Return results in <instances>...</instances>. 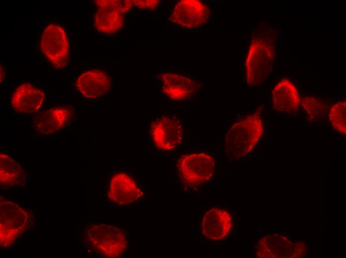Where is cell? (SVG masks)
Wrapping results in <instances>:
<instances>
[{"label":"cell","mask_w":346,"mask_h":258,"mask_svg":"<svg viewBox=\"0 0 346 258\" xmlns=\"http://www.w3.org/2000/svg\"><path fill=\"white\" fill-rule=\"evenodd\" d=\"M264 132L260 109L239 118L224 137V152L231 159L242 158L252 151Z\"/></svg>","instance_id":"obj_1"},{"label":"cell","mask_w":346,"mask_h":258,"mask_svg":"<svg viewBox=\"0 0 346 258\" xmlns=\"http://www.w3.org/2000/svg\"><path fill=\"white\" fill-rule=\"evenodd\" d=\"M177 175L187 189H199L209 182L216 170V159L211 153L202 151L182 155L176 164Z\"/></svg>","instance_id":"obj_2"},{"label":"cell","mask_w":346,"mask_h":258,"mask_svg":"<svg viewBox=\"0 0 346 258\" xmlns=\"http://www.w3.org/2000/svg\"><path fill=\"white\" fill-rule=\"evenodd\" d=\"M275 53L272 40L260 35L253 37L245 64L246 81L248 86L260 85L266 80L272 68Z\"/></svg>","instance_id":"obj_3"},{"label":"cell","mask_w":346,"mask_h":258,"mask_svg":"<svg viewBox=\"0 0 346 258\" xmlns=\"http://www.w3.org/2000/svg\"><path fill=\"white\" fill-rule=\"evenodd\" d=\"M86 237L96 252L106 258L119 257L127 248L126 234L118 227L96 224L88 229Z\"/></svg>","instance_id":"obj_4"},{"label":"cell","mask_w":346,"mask_h":258,"mask_svg":"<svg viewBox=\"0 0 346 258\" xmlns=\"http://www.w3.org/2000/svg\"><path fill=\"white\" fill-rule=\"evenodd\" d=\"M97 6L94 15V25L99 32L113 34L122 27L124 14L133 6L131 0H95Z\"/></svg>","instance_id":"obj_5"},{"label":"cell","mask_w":346,"mask_h":258,"mask_svg":"<svg viewBox=\"0 0 346 258\" xmlns=\"http://www.w3.org/2000/svg\"><path fill=\"white\" fill-rule=\"evenodd\" d=\"M41 51L47 60L57 68L65 67L69 59V43L65 29L55 24L44 29L40 40Z\"/></svg>","instance_id":"obj_6"},{"label":"cell","mask_w":346,"mask_h":258,"mask_svg":"<svg viewBox=\"0 0 346 258\" xmlns=\"http://www.w3.org/2000/svg\"><path fill=\"white\" fill-rule=\"evenodd\" d=\"M233 217L230 211L219 206H210L201 217L200 231L203 238L212 242L226 239L233 228Z\"/></svg>","instance_id":"obj_7"},{"label":"cell","mask_w":346,"mask_h":258,"mask_svg":"<svg viewBox=\"0 0 346 258\" xmlns=\"http://www.w3.org/2000/svg\"><path fill=\"white\" fill-rule=\"evenodd\" d=\"M28 213L16 204L0 200V245L8 247L23 232L28 224Z\"/></svg>","instance_id":"obj_8"},{"label":"cell","mask_w":346,"mask_h":258,"mask_svg":"<svg viewBox=\"0 0 346 258\" xmlns=\"http://www.w3.org/2000/svg\"><path fill=\"white\" fill-rule=\"evenodd\" d=\"M183 127L176 117L164 116L154 122L151 128V135L155 146L159 150H175L182 142Z\"/></svg>","instance_id":"obj_9"},{"label":"cell","mask_w":346,"mask_h":258,"mask_svg":"<svg viewBox=\"0 0 346 258\" xmlns=\"http://www.w3.org/2000/svg\"><path fill=\"white\" fill-rule=\"evenodd\" d=\"M210 11L199 0H181L175 5L170 17L173 23L185 28H196L206 24Z\"/></svg>","instance_id":"obj_10"},{"label":"cell","mask_w":346,"mask_h":258,"mask_svg":"<svg viewBox=\"0 0 346 258\" xmlns=\"http://www.w3.org/2000/svg\"><path fill=\"white\" fill-rule=\"evenodd\" d=\"M76 116V110L72 107L65 105L50 107L35 117L34 128L40 134L50 135L68 125Z\"/></svg>","instance_id":"obj_11"},{"label":"cell","mask_w":346,"mask_h":258,"mask_svg":"<svg viewBox=\"0 0 346 258\" xmlns=\"http://www.w3.org/2000/svg\"><path fill=\"white\" fill-rule=\"evenodd\" d=\"M45 99V94L40 88L27 82L21 83L15 88L11 96L10 103L17 113L34 114L41 109Z\"/></svg>","instance_id":"obj_12"},{"label":"cell","mask_w":346,"mask_h":258,"mask_svg":"<svg viewBox=\"0 0 346 258\" xmlns=\"http://www.w3.org/2000/svg\"><path fill=\"white\" fill-rule=\"evenodd\" d=\"M142 191L135 180L128 174L119 172L111 178L107 193L108 199L119 204H128L139 199Z\"/></svg>","instance_id":"obj_13"},{"label":"cell","mask_w":346,"mask_h":258,"mask_svg":"<svg viewBox=\"0 0 346 258\" xmlns=\"http://www.w3.org/2000/svg\"><path fill=\"white\" fill-rule=\"evenodd\" d=\"M111 79L105 71L92 69L81 74L75 82L78 91L85 97L96 99L105 95L111 89Z\"/></svg>","instance_id":"obj_14"},{"label":"cell","mask_w":346,"mask_h":258,"mask_svg":"<svg viewBox=\"0 0 346 258\" xmlns=\"http://www.w3.org/2000/svg\"><path fill=\"white\" fill-rule=\"evenodd\" d=\"M159 76L163 93L172 100H186L197 91L198 85L195 81L183 75L168 72Z\"/></svg>","instance_id":"obj_15"},{"label":"cell","mask_w":346,"mask_h":258,"mask_svg":"<svg viewBox=\"0 0 346 258\" xmlns=\"http://www.w3.org/2000/svg\"><path fill=\"white\" fill-rule=\"evenodd\" d=\"M301 98L295 85L283 78L272 88L271 102L273 109L280 113L292 114L300 107Z\"/></svg>","instance_id":"obj_16"},{"label":"cell","mask_w":346,"mask_h":258,"mask_svg":"<svg viewBox=\"0 0 346 258\" xmlns=\"http://www.w3.org/2000/svg\"><path fill=\"white\" fill-rule=\"evenodd\" d=\"M0 180L2 188L8 189L24 181L25 173L21 166L7 155L0 153Z\"/></svg>","instance_id":"obj_17"},{"label":"cell","mask_w":346,"mask_h":258,"mask_svg":"<svg viewBox=\"0 0 346 258\" xmlns=\"http://www.w3.org/2000/svg\"><path fill=\"white\" fill-rule=\"evenodd\" d=\"M301 106L312 121H320L325 119L328 112V104L314 96L301 99Z\"/></svg>","instance_id":"obj_18"},{"label":"cell","mask_w":346,"mask_h":258,"mask_svg":"<svg viewBox=\"0 0 346 258\" xmlns=\"http://www.w3.org/2000/svg\"><path fill=\"white\" fill-rule=\"evenodd\" d=\"M346 100L335 103L330 109L329 119L333 129L339 133H346Z\"/></svg>","instance_id":"obj_19"},{"label":"cell","mask_w":346,"mask_h":258,"mask_svg":"<svg viewBox=\"0 0 346 258\" xmlns=\"http://www.w3.org/2000/svg\"><path fill=\"white\" fill-rule=\"evenodd\" d=\"M133 4L142 9H149L153 10L158 6L160 1L158 0H131Z\"/></svg>","instance_id":"obj_20"}]
</instances>
